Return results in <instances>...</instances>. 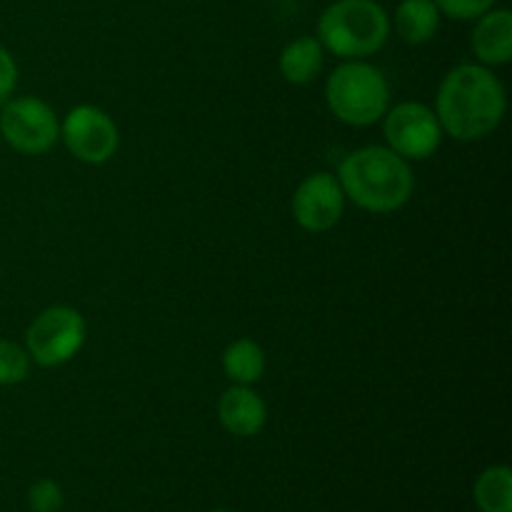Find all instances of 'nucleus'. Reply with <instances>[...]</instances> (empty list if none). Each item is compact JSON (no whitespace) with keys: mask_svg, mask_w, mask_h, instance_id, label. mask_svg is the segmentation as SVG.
<instances>
[{"mask_svg":"<svg viewBox=\"0 0 512 512\" xmlns=\"http://www.w3.org/2000/svg\"><path fill=\"white\" fill-rule=\"evenodd\" d=\"M15 88H18V63H15L13 53L0 45V105L13 98Z\"/></svg>","mask_w":512,"mask_h":512,"instance_id":"nucleus-19","label":"nucleus"},{"mask_svg":"<svg viewBox=\"0 0 512 512\" xmlns=\"http://www.w3.org/2000/svg\"><path fill=\"white\" fill-rule=\"evenodd\" d=\"M28 503L33 512H60V508H63V490L55 480L43 478L30 485Z\"/></svg>","mask_w":512,"mask_h":512,"instance_id":"nucleus-17","label":"nucleus"},{"mask_svg":"<svg viewBox=\"0 0 512 512\" xmlns=\"http://www.w3.org/2000/svg\"><path fill=\"white\" fill-rule=\"evenodd\" d=\"M88 323L70 305H50L40 310L25 330V350L40 368H60L83 350Z\"/></svg>","mask_w":512,"mask_h":512,"instance_id":"nucleus-5","label":"nucleus"},{"mask_svg":"<svg viewBox=\"0 0 512 512\" xmlns=\"http://www.w3.org/2000/svg\"><path fill=\"white\" fill-rule=\"evenodd\" d=\"M433 110L445 135L458 143H478L490 138L503 123L508 90L493 68L460 63L440 80Z\"/></svg>","mask_w":512,"mask_h":512,"instance_id":"nucleus-1","label":"nucleus"},{"mask_svg":"<svg viewBox=\"0 0 512 512\" xmlns=\"http://www.w3.org/2000/svg\"><path fill=\"white\" fill-rule=\"evenodd\" d=\"M0 140L20 155H45L60 140L58 113L35 95L0 105Z\"/></svg>","mask_w":512,"mask_h":512,"instance_id":"nucleus-7","label":"nucleus"},{"mask_svg":"<svg viewBox=\"0 0 512 512\" xmlns=\"http://www.w3.org/2000/svg\"><path fill=\"white\" fill-rule=\"evenodd\" d=\"M390 15L378 0H333L318 18L320 45L340 60H368L390 38Z\"/></svg>","mask_w":512,"mask_h":512,"instance_id":"nucleus-3","label":"nucleus"},{"mask_svg":"<svg viewBox=\"0 0 512 512\" xmlns=\"http://www.w3.org/2000/svg\"><path fill=\"white\" fill-rule=\"evenodd\" d=\"M470 48L485 68H500L512 60V13L508 8H493L473 20Z\"/></svg>","mask_w":512,"mask_h":512,"instance_id":"nucleus-11","label":"nucleus"},{"mask_svg":"<svg viewBox=\"0 0 512 512\" xmlns=\"http://www.w3.org/2000/svg\"><path fill=\"white\" fill-rule=\"evenodd\" d=\"M280 75L290 85H310L325 68V48L313 35L290 40L278 58Z\"/></svg>","mask_w":512,"mask_h":512,"instance_id":"nucleus-12","label":"nucleus"},{"mask_svg":"<svg viewBox=\"0 0 512 512\" xmlns=\"http://www.w3.org/2000/svg\"><path fill=\"white\" fill-rule=\"evenodd\" d=\"M440 10L433 0H400L390 18V28L403 43L425 45L440 28Z\"/></svg>","mask_w":512,"mask_h":512,"instance_id":"nucleus-13","label":"nucleus"},{"mask_svg":"<svg viewBox=\"0 0 512 512\" xmlns=\"http://www.w3.org/2000/svg\"><path fill=\"white\" fill-rule=\"evenodd\" d=\"M473 495L480 512H512V470L508 465L485 468L475 480Z\"/></svg>","mask_w":512,"mask_h":512,"instance_id":"nucleus-15","label":"nucleus"},{"mask_svg":"<svg viewBox=\"0 0 512 512\" xmlns=\"http://www.w3.org/2000/svg\"><path fill=\"white\" fill-rule=\"evenodd\" d=\"M278 3H285V0H278Z\"/></svg>","mask_w":512,"mask_h":512,"instance_id":"nucleus-21","label":"nucleus"},{"mask_svg":"<svg viewBox=\"0 0 512 512\" xmlns=\"http://www.w3.org/2000/svg\"><path fill=\"white\" fill-rule=\"evenodd\" d=\"M268 355L253 338H238L223 350V373L233 385H255L263 380Z\"/></svg>","mask_w":512,"mask_h":512,"instance_id":"nucleus-14","label":"nucleus"},{"mask_svg":"<svg viewBox=\"0 0 512 512\" xmlns=\"http://www.w3.org/2000/svg\"><path fill=\"white\" fill-rule=\"evenodd\" d=\"M60 140L68 153L85 165H105L120 148V130L103 108L80 103L60 120Z\"/></svg>","mask_w":512,"mask_h":512,"instance_id":"nucleus-8","label":"nucleus"},{"mask_svg":"<svg viewBox=\"0 0 512 512\" xmlns=\"http://www.w3.org/2000/svg\"><path fill=\"white\" fill-rule=\"evenodd\" d=\"M380 123H383L385 145L408 163L433 158L443 145L445 133L438 115L420 100H403L398 105H390Z\"/></svg>","mask_w":512,"mask_h":512,"instance_id":"nucleus-6","label":"nucleus"},{"mask_svg":"<svg viewBox=\"0 0 512 512\" xmlns=\"http://www.w3.org/2000/svg\"><path fill=\"white\" fill-rule=\"evenodd\" d=\"M218 420L235 438H255L268 423V405L253 385H230L218 400Z\"/></svg>","mask_w":512,"mask_h":512,"instance_id":"nucleus-10","label":"nucleus"},{"mask_svg":"<svg viewBox=\"0 0 512 512\" xmlns=\"http://www.w3.org/2000/svg\"><path fill=\"white\" fill-rule=\"evenodd\" d=\"M325 105L343 125L370 128L390 108L388 75L368 60H343L325 80Z\"/></svg>","mask_w":512,"mask_h":512,"instance_id":"nucleus-4","label":"nucleus"},{"mask_svg":"<svg viewBox=\"0 0 512 512\" xmlns=\"http://www.w3.org/2000/svg\"><path fill=\"white\" fill-rule=\"evenodd\" d=\"M335 175L345 200L375 215L403 210L415 193L413 165L388 145H365L353 150L340 160Z\"/></svg>","mask_w":512,"mask_h":512,"instance_id":"nucleus-2","label":"nucleus"},{"mask_svg":"<svg viewBox=\"0 0 512 512\" xmlns=\"http://www.w3.org/2000/svg\"><path fill=\"white\" fill-rule=\"evenodd\" d=\"M345 193L338 183V175L320 173L308 175L293 193V218L305 233H328L343 220Z\"/></svg>","mask_w":512,"mask_h":512,"instance_id":"nucleus-9","label":"nucleus"},{"mask_svg":"<svg viewBox=\"0 0 512 512\" xmlns=\"http://www.w3.org/2000/svg\"><path fill=\"white\" fill-rule=\"evenodd\" d=\"M210 512H230V510H210Z\"/></svg>","mask_w":512,"mask_h":512,"instance_id":"nucleus-20","label":"nucleus"},{"mask_svg":"<svg viewBox=\"0 0 512 512\" xmlns=\"http://www.w3.org/2000/svg\"><path fill=\"white\" fill-rule=\"evenodd\" d=\"M440 15L453 20H475L483 13L493 10L498 0H433Z\"/></svg>","mask_w":512,"mask_h":512,"instance_id":"nucleus-18","label":"nucleus"},{"mask_svg":"<svg viewBox=\"0 0 512 512\" xmlns=\"http://www.w3.org/2000/svg\"><path fill=\"white\" fill-rule=\"evenodd\" d=\"M30 355L25 345L0 340V388L20 385L30 375Z\"/></svg>","mask_w":512,"mask_h":512,"instance_id":"nucleus-16","label":"nucleus"}]
</instances>
